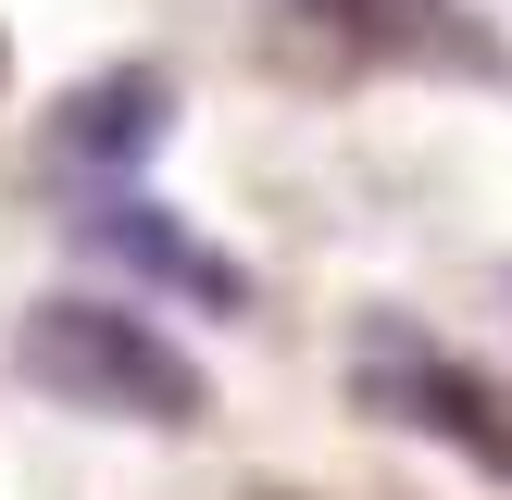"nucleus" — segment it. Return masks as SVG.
Wrapping results in <instances>:
<instances>
[{
  "mask_svg": "<svg viewBox=\"0 0 512 500\" xmlns=\"http://www.w3.org/2000/svg\"><path fill=\"white\" fill-rule=\"evenodd\" d=\"M25 375H38L50 400H75V413H113V425H200V363L175 338H150L138 313H113V300H38L25 313Z\"/></svg>",
  "mask_w": 512,
  "mask_h": 500,
  "instance_id": "f257e3e1",
  "label": "nucleus"
},
{
  "mask_svg": "<svg viewBox=\"0 0 512 500\" xmlns=\"http://www.w3.org/2000/svg\"><path fill=\"white\" fill-rule=\"evenodd\" d=\"M350 400L388 413V425H425L438 450H463V463H488V475H512V375L438 350L425 325H400V313L350 325Z\"/></svg>",
  "mask_w": 512,
  "mask_h": 500,
  "instance_id": "f03ea898",
  "label": "nucleus"
},
{
  "mask_svg": "<svg viewBox=\"0 0 512 500\" xmlns=\"http://www.w3.org/2000/svg\"><path fill=\"white\" fill-rule=\"evenodd\" d=\"M275 25L325 75H500V38L463 0H275Z\"/></svg>",
  "mask_w": 512,
  "mask_h": 500,
  "instance_id": "7ed1b4c3",
  "label": "nucleus"
},
{
  "mask_svg": "<svg viewBox=\"0 0 512 500\" xmlns=\"http://www.w3.org/2000/svg\"><path fill=\"white\" fill-rule=\"evenodd\" d=\"M163 125H175V75L163 63H113V75H88V88L50 113V163L88 175V188H113V175H138L150 150H163Z\"/></svg>",
  "mask_w": 512,
  "mask_h": 500,
  "instance_id": "20e7f679",
  "label": "nucleus"
},
{
  "mask_svg": "<svg viewBox=\"0 0 512 500\" xmlns=\"http://www.w3.org/2000/svg\"><path fill=\"white\" fill-rule=\"evenodd\" d=\"M75 238L100 250V263H138L150 288H188L200 313H238V263H225L213 238H200V225H175V213H150V200H88V225H75Z\"/></svg>",
  "mask_w": 512,
  "mask_h": 500,
  "instance_id": "39448f33",
  "label": "nucleus"
}]
</instances>
